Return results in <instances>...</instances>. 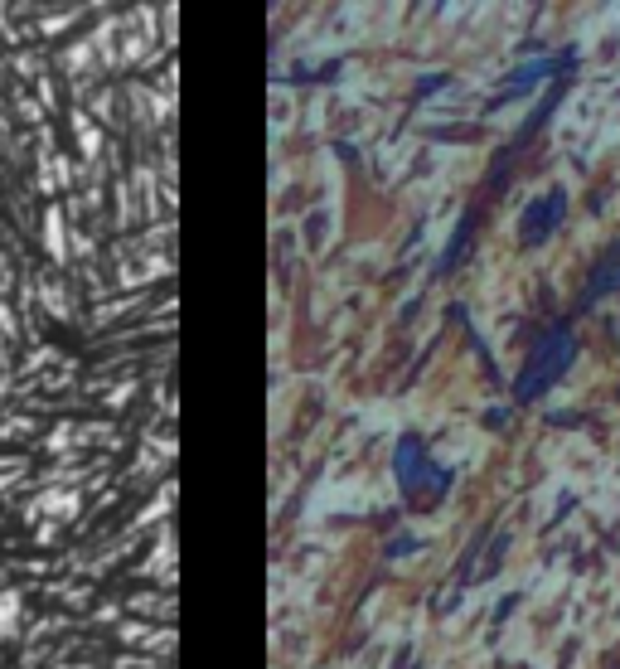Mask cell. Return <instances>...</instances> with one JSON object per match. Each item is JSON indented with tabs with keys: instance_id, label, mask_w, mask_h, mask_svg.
I'll return each instance as SVG.
<instances>
[{
	"instance_id": "cell-4",
	"label": "cell",
	"mask_w": 620,
	"mask_h": 669,
	"mask_svg": "<svg viewBox=\"0 0 620 669\" xmlns=\"http://www.w3.org/2000/svg\"><path fill=\"white\" fill-rule=\"evenodd\" d=\"M611 291H620V243H616V248H606L601 267L591 272V282H587V306H591V301H601V296H611Z\"/></svg>"
},
{
	"instance_id": "cell-3",
	"label": "cell",
	"mask_w": 620,
	"mask_h": 669,
	"mask_svg": "<svg viewBox=\"0 0 620 669\" xmlns=\"http://www.w3.org/2000/svg\"><path fill=\"white\" fill-rule=\"evenodd\" d=\"M562 219H567V190L538 194V199L524 209V219H519V228H524V243H528V248H538L543 238H553V228H558Z\"/></svg>"
},
{
	"instance_id": "cell-1",
	"label": "cell",
	"mask_w": 620,
	"mask_h": 669,
	"mask_svg": "<svg viewBox=\"0 0 620 669\" xmlns=\"http://www.w3.org/2000/svg\"><path fill=\"white\" fill-rule=\"evenodd\" d=\"M572 359H577V340H572V330L567 325H553L538 345H533V354H528L524 374H519V383H514V398L519 403H533V398H543L553 383L572 369Z\"/></svg>"
},
{
	"instance_id": "cell-2",
	"label": "cell",
	"mask_w": 620,
	"mask_h": 669,
	"mask_svg": "<svg viewBox=\"0 0 620 669\" xmlns=\"http://www.w3.org/2000/svg\"><path fill=\"white\" fill-rule=\"evenodd\" d=\"M398 485L417 500V495H427V490L441 495V490L451 485V476L427 456V446L417 442V437H403V442H398Z\"/></svg>"
}]
</instances>
